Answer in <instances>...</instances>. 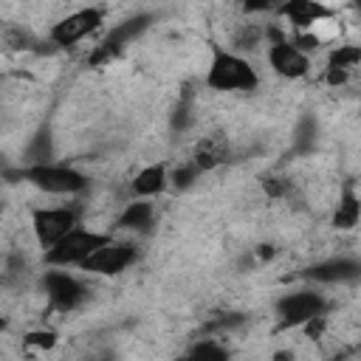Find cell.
<instances>
[{"label":"cell","instance_id":"obj_26","mask_svg":"<svg viewBox=\"0 0 361 361\" xmlns=\"http://www.w3.org/2000/svg\"><path fill=\"white\" fill-rule=\"evenodd\" d=\"M279 3H282V0H240L243 11H248V14H262V11H274V8H279Z\"/></svg>","mask_w":361,"mask_h":361},{"label":"cell","instance_id":"obj_31","mask_svg":"<svg viewBox=\"0 0 361 361\" xmlns=\"http://www.w3.org/2000/svg\"><path fill=\"white\" fill-rule=\"evenodd\" d=\"M0 212H3V206H0Z\"/></svg>","mask_w":361,"mask_h":361},{"label":"cell","instance_id":"obj_19","mask_svg":"<svg viewBox=\"0 0 361 361\" xmlns=\"http://www.w3.org/2000/svg\"><path fill=\"white\" fill-rule=\"evenodd\" d=\"M189 358H228V350L223 344H217L214 338H200L197 344H192L186 350Z\"/></svg>","mask_w":361,"mask_h":361},{"label":"cell","instance_id":"obj_29","mask_svg":"<svg viewBox=\"0 0 361 361\" xmlns=\"http://www.w3.org/2000/svg\"><path fill=\"white\" fill-rule=\"evenodd\" d=\"M259 257H262V259L274 257V245H259Z\"/></svg>","mask_w":361,"mask_h":361},{"label":"cell","instance_id":"obj_27","mask_svg":"<svg viewBox=\"0 0 361 361\" xmlns=\"http://www.w3.org/2000/svg\"><path fill=\"white\" fill-rule=\"evenodd\" d=\"M8 42H11L14 51H31V48L37 45L25 31H11V34H8Z\"/></svg>","mask_w":361,"mask_h":361},{"label":"cell","instance_id":"obj_5","mask_svg":"<svg viewBox=\"0 0 361 361\" xmlns=\"http://www.w3.org/2000/svg\"><path fill=\"white\" fill-rule=\"evenodd\" d=\"M149 25H152V14H133V17L121 20V23H116V25L110 28V34L102 39V45L96 48V54H93L87 62H90V65H102V62L113 59L118 51H124L130 42H135Z\"/></svg>","mask_w":361,"mask_h":361},{"label":"cell","instance_id":"obj_21","mask_svg":"<svg viewBox=\"0 0 361 361\" xmlns=\"http://www.w3.org/2000/svg\"><path fill=\"white\" fill-rule=\"evenodd\" d=\"M200 178V169L189 161V164H183V166H178L172 175H169V183H172V189H178V192H186L195 180Z\"/></svg>","mask_w":361,"mask_h":361},{"label":"cell","instance_id":"obj_10","mask_svg":"<svg viewBox=\"0 0 361 361\" xmlns=\"http://www.w3.org/2000/svg\"><path fill=\"white\" fill-rule=\"evenodd\" d=\"M268 62H271V68H274L282 79H302V76L310 71V59H307V54L299 51V48H296L293 42H288V39L271 42Z\"/></svg>","mask_w":361,"mask_h":361},{"label":"cell","instance_id":"obj_7","mask_svg":"<svg viewBox=\"0 0 361 361\" xmlns=\"http://www.w3.org/2000/svg\"><path fill=\"white\" fill-rule=\"evenodd\" d=\"M327 313V299L316 290H296V293H285L276 302V316L282 327H302L307 319Z\"/></svg>","mask_w":361,"mask_h":361},{"label":"cell","instance_id":"obj_6","mask_svg":"<svg viewBox=\"0 0 361 361\" xmlns=\"http://www.w3.org/2000/svg\"><path fill=\"white\" fill-rule=\"evenodd\" d=\"M104 23V11L102 8H79L68 17H62L59 23H54L51 28V42L56 48H73L79 39H85L87 34H93L99 25Z\"/></svg>","mask_w":361,"mask_h":361},{"label":"cell","instance_id":"obj_3","mask_svg":"<svg viewBox=\"0 0 361 361\" xmlns=\"http://www.w3.org/2000/svg\"><path fill=\"white\" fill-rule=\"evenodd\" d=\"M110 240V234H99V231H87V228H71L62 240H56L51 248H45V262L51 268H68V265H79L82 259H87L99 245H104Z\"/></svg>","mask_w":361,"mask_h":361},{"label":"cell","instance_id":"obj_30","mask_svg":"<svg viewBox=\"0 0 361 361\" xmlns=\"http://www.w3.org/2000/svg\"><path fill=\"white\" fill-rule=\"evenodd\" d=\"M0 330H6V319H0Z\"/></svg>","mask_w":361,"mask_h":361},{"label":"cell","instance_id":"obj_22","mask_svg":"<svg viewBox=\"0 0 361 361\" xmlns=\"http://www.w3.org/2000/svg\"><path fill=\"white\" fill-rule=\"evenodd\" d=\"M192 102H189V96H183L178 104H175V110H172V118H169V127L175 130V133H183V130H189V124H192Z\"/></svg>","mask_w":361,"mask_h":361},{"label":"cell","instance_id":"obj_13","mask_svg":"<svg viewBox=\"0 0 361 361\" xmlns=\"http://www.w3.org/2000/svg\"><path fill=\"white\" fill-rule=\"evenodd\" d=\"M166 183H169L166 166H164V164H149V166H144V169L133 178L130 192H133V197H152V195L164 192Z\"/></svg>","mask_w":361,"mask_h":361},{"label":"cell","instance_id":"obj_25","mask_svg":"<svg viewBox=\"0 0 361 361\" xmlns=\"http://www.w3.org/2000/svg\"><path fill=\"white\" fill-rule=\"evenodd\" d=\"M262 189H265L268 197H285L290 192V183L285 178H265L262 180Z\"/></svg>","mask_w":361,"mask_h":361},{"label":"cell","instance_id":"obj_23","mask_svg":"<svg viewBox=\"0 0 361 361\" xmlns=\"http://www.w3.org/2000/svg\"><path fill=\"white\" fill-rule=\"evenodd\" d=\"M248 322V316H243V313H226V316H220V319H214L206 330H212V333H223V330H237V327H243Z\"/></svg>","mask_w":361,"mask_h":361},{"label":"cell","instance_id":"obj_24","mask_svg":"<svg viewBox=\"0 0 361 361\" xmlns=\"http://www.w3.org/2000/svg\"><path fill=\"white\" fill-rule=\"evenodd\" d=\"M23 341H25L28 347L51 350V347H56V333H54V330H31V333H25Z\"/></svg>","mask_w":361,"mask_h":361},{"label":"cell","instance_id":"obj_9","mask_svg":"<svg viewBox=\"0 0 361 361\" xmlns=\"http://www.w3.org/2000/svg\"><path fill=\"white\" fill-rule=\"evenodd\" d=\"M42 288L48 293V302L56 310H73V307H79L90 296V290L85 288V282H79L76 276H71L65 271H48L42 276Z\"/></svg>","mask_w":361,"mask_h":361},{"label":"cell","instance_id":"obj_16","mask_svg":"<svg viewBox=\"0 0 361 361\" xmlns=\"http://www.w3.org/2000/svg\"><path fill=\"white\" fill-rule=\"evenodd\" d=\"M358 217H361V200H358L355 189L347 186V189L341 192L338 209H336V214H333V226L341 228V231H347V228H355V226H358Z\"/></svg>","mask_w":361,"mask_h":361},{"label":"cell","instance_id":"obj_2","mask_svg":"<svg viewBox=\"0 0 361 361\" xmlns=\"http://www.w3.org/2000/svg\"><path fill=\"white\" fill-rule=\"evenodd\" d=\"M20 175H23V180H28L31 186H37L48 195H76V192H85L90 183L79 169L65 166V164H54V161L23 166Z\"/></svg>","mask_w":361,"mask_h":361},{"label":"cell","instance_id":"obj_15","mask_svg":"<svg viewBox=\"0 0 361 361\" xmlns=\"http://www.w3.org/2000/svg\"><path fill=\"white\" fill-rule=\"evenodd\" d=\"M51 161H54V135H51V127H39L25 147V166L51 164Z\"/></svg>","mask_w":361,"mask_h":361},{"label":"cell","instance_id":"obj_11","mask_svg":"<svg viewBox=\"0 0 361 361\" xmlns=\"http://www.w3.org/2000/svg\"><path fill=\"white\" fill-rule=\"evenodd\" d=\"M361 274V265L358 259L353 257H333V259H324V262H316L310 268H305V279L310 282H322V285H333V282H353L358 279Z\"/></svg>","mask_w":361,"mask_h":361},{"label":"cell","instance_id":"obj_28","mask_svg":"<svg viewBox=\"0 0 361 361\" xmlns=\"http://www.w3.org/2000/svg\"><path fill=\"white\" fill-rule=\"evenodd\" d=\"M327 82H330V85L347 82V71H333V68H327Z\"/></svg>","mask_w":361,"mask_h":361},{"label":"cell","instance_id":"obj_18","mask_svg":"<svg viewBox=\"0 0 361 361\" xmlns=\"http://www.w3.org/2000/svg\"><path fill=\"white\" fill-rule=\"evenodd\" d=\"M358 62H361V48L358 45H338L333 54H330V59H327V68H333V71H353V68H358Z\"/></svg>","mask_w":361,"mask_h":361},{"label":"cell","instance_id":"obj_4","mask_svg":"<svg viewBox=\"0 0 361 361\" xmlns=\"http://www.w3.org/2000/svg\"><path fill=\"white\" fill-rule=\"evenodd\" d=\"M138 251L133 243H124V240H107L104 245H99L87 259L79 262L82 271L87 274H102V276H113V274H121L124 268H130L135 262Z\"/></svg>","mask_w":361,"mask_h":361},{"label":"cell","instance_id":"obj_17","mask_svg":"<svg viewBox=\"0 0 361 361\" xmlns=\"http://www.w3.org/2000/svg\"><path fill=\"white\" fill-rule=\"evenodd\" d=\"M316 138H319V124H316V118L313 116H302L299 118V124H296V130H293V147H296V152H310V149H316Z\"/></svg>","mask_w":361,"mask_h":361},{"label":"cell","instance_id":"obj_12","mask_svg":"<svg viewBox=\"0 0 361 361\" xmlns=\"http://www.w3.org/2000/svg\"><path fill=\"white\" fill-rule=\"evenodd\" d=\"M288 23H293L296 28H310L322 20H327L333 11L319 3V0H282L279 8H276Z\"/></svg>","mask_w":361,"mask_h":361},{"label":"cell","instance_id":"obj_8","mask_svg":"<svg viewBox=\"0 0 361 361\" xmlns=\"http://www.w3.org/2000/svg\"><path fill=\"white\" fill-rule=\"evenodd\" d=\"M31 226H34V237L42 248H51L56 240H62L71 228L79 226V214L76 209L59 206V209H37L31 214Z\"/></svg>","mask_w":361,"mask_h":361},{"label":"cell","instance_id":"obj_14","mask_svg":"<svg viewBox=\"0 0 361 361\" xmlns=\"http://www.w3.org/2000/svg\"><path fill=\"white\" fill-rule=\"evenodd\" d=\"M155 220V206L149 203V197H135L133 203L124 206V212L118 214V228H130V231H147Z\"/></svg>","mask_w":361,"mask_h":361},{"label":"cell","instance_id":"obj_1","mask_svg":"<svg viewBox=\"0 0 361 361\" xmlns=\"http://www.w3.org/2000/svg\"><path fill=\"white\" fill-rule=\"evenodd\" d=\"M257 85H259V76L248 59L226 48L212 51V62L206 71V87L217 93H251L257 90Z\"/></svg>","mask_w":361,"mask_h":361},{"label":"cell","instance_id":"obj_20","mask_svg":"<svg viewBox=\"0 0 361 361\" xmlns=\"http://www.w3.org/2000/svg\"><path fill=\"white\" fill-rule=\"evenodd\" d=\"M262 37H265V31H262L259 25L248 23V25H243V28L234 34V48H240V51H251V48L259 45Z\"/></svg>","mask_w":361,"mask_h":361}]
</instances>
